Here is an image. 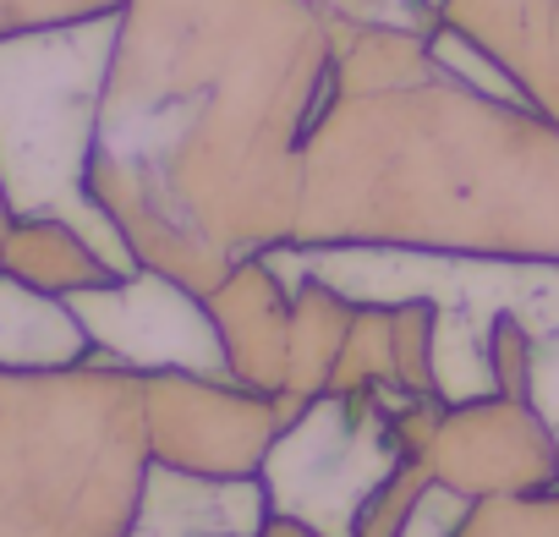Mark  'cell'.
I'll return each instance as SVG.
<instances>
[{
  "mask_svg": "<svg viewBox=\"0 0 559 537\" xmlns=\"http://www.w3.org/2000/svg\"><path fill=\"white\" fill-rule=\"evenodd\" d=\"M335 61L319 0H127L88 187L143 268L209 297L297 236Z\"/></svg>",
  "mask_w": 559,
  "mask_h": 537,
  "instance_id": "1",
  "label": "cell"
},
{
  "mask_svg": "<svg viewBox=\"0 0 559 537\" xmlns=\"http://www.w3.org/2000/svg\"><path fill=\"white\" fill-rule=\"evenodd\" d=\"M292 241L559 258V127L444 72L428 34L341 17Z\"/></svg>",
  "mask_w": 559,
  "mask_h": 537,
  "instance_id": "2",
  "label": "cell"
},
{
  "mask_svg": "<svg viewBox=\"0 0 559 537\" xmlns=\"http://www.w3.org/2000/svg\"><path fill=\"white\" fill-rule=\"evenodd\" d=\"M116 34L121 12L0 34V192L12 219H67L116 275H138L132 241L88 187Z\"/></svg>",
  "mask_w": 559,
  "mask_h": 537,
  "instance_id": "3",
  "label": "cell"
},
{
  "mask_svg": "<svg viewBox=\"0 0 559 537\" xmlns=\"http://www.w3.org/2000/svg\"><path fill=\"white\" fill-rule=\"evenodd\" d=\"M428 433L433 428H412L401 411H390L373 384L308 395L297 422H280L258 466L269 515L297 521L313 537H362L417 466V439Z\"/></svg>",
  "mask_w": 559,
  "mask_h": 537,
  "instance_id": "4",
  "label": "cell"
},
{
  "mask_svg": "<svg viewBox=\"0 0 559 537\" xmlns=\"http://www.w3.org/2000/svg\"><path fill=\"white\" fill-rule=\"evenodd\" d=\"M67 302L105 362H121L132 373H198L241 384L209 297L181 286L165 268H138V275L67 291Z\"/></svg>",
  "mask_w": 559,
  "mask_h": 537,
  "instance_id": "5",
  "label": "cell"
},
{
  "mask_svg": "<svg viewBox=\"0 0 559 537\" xmlns=\"http://www.w3.org/2000/svg\"><path fill=\"white\" fill-rule=\"evenodd\" d=\"M263 526H269V493L258 477L148 466L143 504L127 537H263Z\"/></svg>",
  "mask_w": 559,
  "mask_h": 537,
  "instance_id": "6",
  "label": "cell"
},
{
  "mask_svg": "<svg viewBox=\"0 0 559 537\" xmlns=\"http://www.w3.org/2000/svg\"><path fill=\"white\" fill-rule=\"evenodd\" d=\"M94 357V341L67 297L0 268V373H50Z\"/></svg>",
  "mask_w": 559,
  "mask_h": 537,
  "instance_id": "7",
  "label": "cell"
},
{
  "mask_svg": "<svg viewBox=\"0 0 559 537\" xmlns=\"http://www.w3.org/2000/svg\"><path fill=\"white\" fill-rule=\"evenodd\" d=\"M450 537H559V488L554 493H493L466 504Z\"/></svg>",
  "mask_w": 559,
  "mask_h": 537,
  "instance_id": "8",
  "label": "cell"
},
{
  "mask_svg": "<svg viewBox=\"0 0 559 537\" xmlns=\"http://www.w3.org/2000/svg\"><path fill=\"white\" fill-rule=\"evenodd\" d=\"M521 401L537 411V422L548 428L554 439V455H559V330L532 341L526 351V379H521Z\"/></svg>",
  "mask_w": 559,
  "mask_h": 537,
  "instance_id": "9",
  "label": "cell"
},
{
  "mask_svg": "<svg viewBox=\"0 0 559 537\" xmlns=\"http://www.w3.org/2000/svg\"><path fill=\"white\" fill-rule=\"evenodd\" d=\"M319 7L352 23H401L417 34H428L444 17V0H319Z\"/></svg>",
  "mask_w": 559,
  "mask_h": 537,
  "instance_id": "10",
  "label": "cell"
}]
</instances>
